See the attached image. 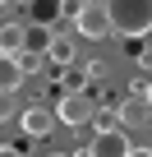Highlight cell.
<instances>
[{"label": "cell", "mask_w": 152, "mask_h": 157, "mask_svg": "<svg viewBox=\"0 0 152 157\" xmlns=\"http://www.w3.org/2000/svg\"><path fill=\"white\" fill-rule=\"evenodd\" d=\"M111 33L120 37H147L152 33V0H102Z\"/></svg>", "instance_id": "cell-1"}, {"label": "cell", "mask_w": 152, "mask_h": 157, "mask_svg": "<svg viewBox=\"0 0 152 157\" xmlns=\"http://www.w3.org/2000/svg\"><path fill=\"white\" fill-rule=\"evenodd\" d=\"M97 111V97L88 88H69L60 102H55V125H69V129H83Z\"/></svg>", "instance_id": "cell-2"}, {"label": "cell", "mask_w": 152, "mask_h": 157, "mask_svg": "<svg viewBox=\"0 0 152 157\" xmlns=\"http://www.w3.org/2000/svg\"><path fill=\"white\" fill-rule=\"evenodd\" d=\"M74 33H79L83 42H102L111 37V19H106V5L102 0H92V5H74Z\"/></svg>", "instance_id": "cell-3"}, {"label": "cell", "mask_w": 152, "mask_h": 157, "mask_svg": "<svg viewBox=\"0 0 152 157\" xmlns=\"http://www.w3.org/2000/svg\"><path fill=\"white\" fill-rule=\"evenodd\" d=\"M134 143H129V134L115 125V129H102V134H92V143H88V157H124Z\"/></svg>", "instance_id": "cell-4"}, {"label": "cell", "mask_w": 152, "mask_h": 157, "mask_svg": "<svg viewBox=\"0 0 152 157\" xmlns=\"http://www.w3.org/2000/svg\"><path fill=\"white\" fill-rule=\"evenodd\" d=\"M14 120H19V125H23V134H28V139H46V134H51V129H55V111H46V106H42V102H32V106H28V111H19V116H14Z\"/></svg>", "instance_id": "cell-5"}, {"label": "cell", "mask_w": 152, "mask_h": 157, "mask_svg": "<svg viewBox=\"0 0 152 157\" xmlns=\"http://www.w3.org/2000/svg\"><path fill=\"white\" fill-rule=\"evenodd\" d=\"M74 46H79L74 37H60V33H55V37H46L42 56H46L51 65H60V69H65V65H74Z\"/></svg>", "instance_id": "cell-6"}, {"label": "cell", "mask_w": 152, "mask_h": 157, "mask_svg": "<svg viewBox=\"0 0 152 157\" xmlns=\"http://www.w3.org/2000/svg\"><path fill=\"white\" fill-rule=\"evenodd\" d=\"M28 46V28L23 23H0V56H19Z\"/></svg>", "instance_id": "cell-7"}, {"label": "cell", "mask_w": 152, "mask_h": 157, "mask_svg": "<svg viewBox=\"0 0 152 157\" xmlns=\"http://www.w3.org/2000/svg\"><path fill=\"white\" fill-rule=\"evenodd\" d=\"M23 78H28V74L19 69L14 56H0V93H19V88H23Z\"/></svg>", "instance_id": "cell-8"}, {"label": "cell", "mask_w": 152, "mask_h": 157, "mask_svg": "<svg viewBox=\"0 0 152 157\" xmlns=\"http://www.w3.org/2000/svg\"><path fill=\"white\" fill-rule=\"evenodd\" d=\"M115 116H120V125H147V102L143 97H124L115 106Z\"/></svg>", "instance_id": "cell-9"}, {"label": "cell", "mask_w": 152, "mask_h": 157, "mask_svg": "<svg viewBox=\"0 0 152 157\" xmlns=\"http://www.w3.org/2000/svg\"><path fill=\"white\" fill-rule=\"evenodd\" d=\"M14 60H19V69H23V74H37V69H42V60H46V56H42V51H37V46H23V51H19V56H14Z\"/></svg>", "instance_id": "cell-10"}, {"label": "cell", "mask_w": 152, "mask_h": 157, "mask_svg": "<svg viewBox=\"0 0 152 157\" xmlns=\"http://www.w3.org/2000/svg\"><path fill=\"white\" fill-rule=\"evenodd\" d=\"M32 14H37V23L46 28V23L60 14V0H32Z\"/></svg>", "instance_id": "cell-11"}, {"label": "cell", "mask_w": 152, "mask_h": 157, "mask_svg": "<svg viewBox=\"0 0 152 157\" xmlns=\"http://www.w3.org/2000/svg\"><path fill=\"white\" fill-rule=\"evenodd\" d=\"M88 125H92V129H97V134H102V129H115V116H111V111H102V106H97V111H92V120H88Z\"/></svg>", "instance_id": "cell-12"}, {"label": "cell", "mask_w": 152, "mask_h": 157, "mask_svg": "<svg viewBox=\"0 0 152 157\" xmlns=\"http://www.w3.org/2000/svg\"><path fill=\"white\" fill-rule=\"evenodd\" d=\"M19 116V106H14V93H0V125L5 120H14Z\"/></svg>", "instance_id": "cell-13"}, {"label": "cell", "mask_w": 152, "mask_h": 157, "mask_svg": "<svg viewBox=\"0 0 152 157\" xmlns=\"http://www.w3.org/2000/svg\"><path fill=\"white\" fill-rule=\"evenodd\" d=\"M83 74H88V78H92V83H102V78H106V65H102V60H92V65H88V69H83Z\"/></svg>", "instance_id": "cell-14"}, {"label": "cell", "mask_w": 152, "mask_h": 157, "mask_svg": "<svg viewBox=\"0 0 152 157\" xmlns=\"http://www.w3.org/2000/svg\"><path fill=\"white\" fill-rule=\"evenodd\" d=\"M0 157H23V148L19 143H0Z\"/></svg>", "instance_id": "cell-15"}, {"label": "cell", "mask_w": 152, "mask_h": 157, "mask_svg": "<svg viewBox=\"0 0 152 157\" xmlns=\"http://www.w3.org/2000/svg\"><path fill=\"white\" fill-rule=\"evenodd\" d=\"M124 157H152V148H147V143H143V148H129V152H124Z\"/></svg>", "instance_id": "cell-16"}, {"label": "cell", "mask_w": 152, "mask_h": 157, "mask_svg": "<svg viewBox=\"0 0 152 157\" xmlns=\"http://www.w3.org/2000/svg\"><path fill=\"white\" fill-rule=\"evenodd\" d=\"M143 102H147V111H152V78L143 83Z\"/></svg>", "instance_id": "cell-17"}, {"label": "cell", "mask_w": 152, "mask_h": 157, "mask_svg": "<svg viewBox=\"0 0 152 157\" xmlns=\"http://www.w3.org/2000/svg\"><path fill=\"white\" fill-rule=\"evenodd\" d=\"M46 157H69V152H46Z\"/></svg>", "instance_id": "cell-18"}, {"label": "cell", "mask_w": 152, "mask_h": 157, "mask_svg": "<svg viewBox=\"0 0 152 157\" xmlns=\"http://www.w3.org/2000/svg\"><path fill=\"white\" fill-rule=\"evenodd\" d=\"M74 157H88V148H83V152H74Z\"/></svg>", "instance_id": "cell-19"}]
</instances>
